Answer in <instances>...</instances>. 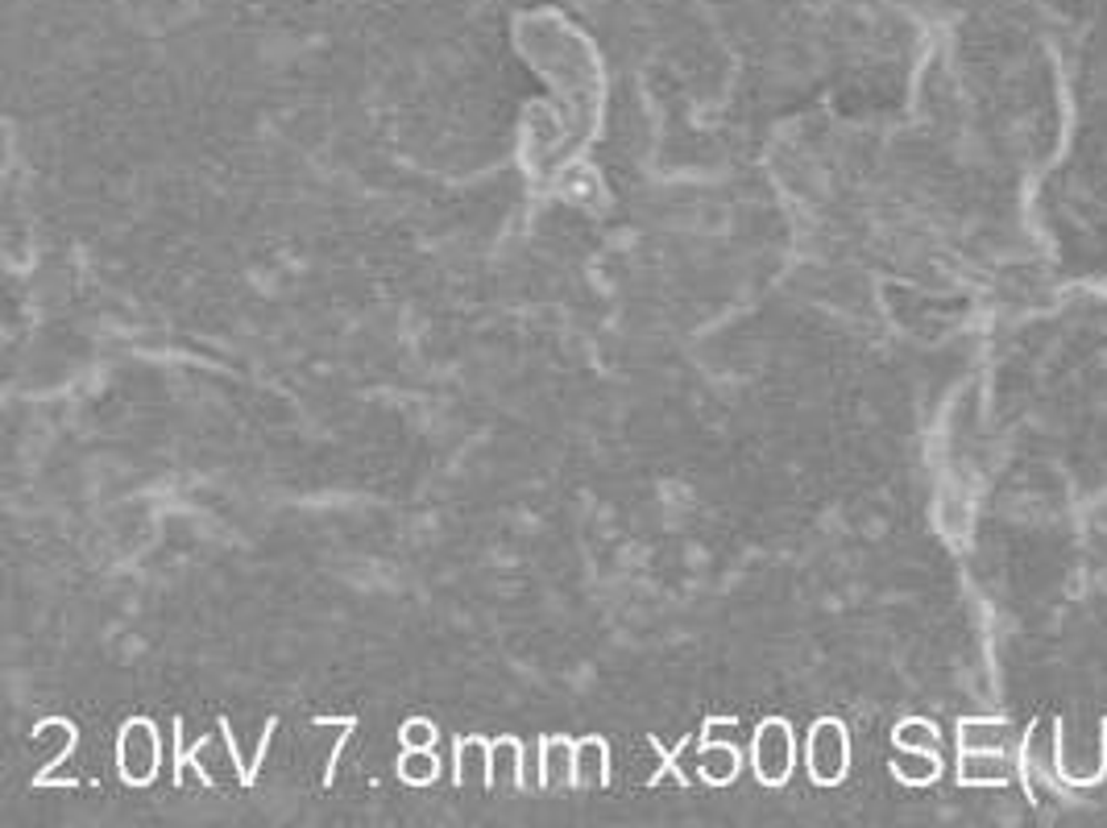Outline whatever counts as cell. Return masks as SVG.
I'll list each match as a JSON object with an SVG mask.
<instances>
[{
  "mask_svg": "<svg viewBox=\"0 0 1107 828\" xmlns=\"http://www.w3.org/2000/svg\"><path fill=\"white\" fill-rule=\"evenodd\" d=\"M116 758H121V775H125L133 787H145L159 770V737H154V725L150 720H129L121 729V742H116Z\"/></svg>",
  "mask_w": 1107,
  "mask_h": 828,
  "instance_id": "cell-1",
  "label": "cell"
},
{
  "mask_svg": "<svg viewBox=\"0 0 1107 828\" xmlns=\"http://www.w3.org/2000/svg\"><path fill=\"white\" fill-rule=\"evenodd\" d=\"M792 766V734L784 720H768L755 737V770H760L763 783H784L789 779Z\"/></svg>",
  "mask_w": 1107,
  "mask_h": 828,
  "instance_id": "cell-2",
  "label": "cell"
},
{
  "mask_svg": "<svg viewBox=\"0 0 1107 828\" xmlns=\"http://www.w3.org/2000/svg\"><path fill=\"white\" fill-rule=\"evenodd\" d=\"M842 763H846V754H842V729L839 725H817V734H813V775L822 783L839 779Z\"/></svg>",
  "mask_w": 1107,
  "mask_h": 828,
  "instance_id": "cell-3",
  "label": "cell"
},
{
  "mask_svg": "<svg viewBox=\"0 0 1107 828\" xmlns=\"http://www.w3.org/2000/svg\"><path fill=\"white\" fill-rule=\"evenodd\" d=\"M577 783V746L565 737H548L544 742V787H565Z\"/></svg>",
  "mask_w": 1107,
  "mask_h": 828,
  "instance_id": "cell-4",
  "label": "cell"
},
{
  "mask_svg": "<svg viewBox=\"0 0 1107 828\" xmlns=\"http://www.w3.org/2000/svg\"><path fill=\"white\" fill-rule=\"evenodd\" d=\"M610 770V754L601 742H581L577 746V787H601Z\"/></svg>",
  "mask_w": 1107,
  "mask_h": 828,
  "instance_id": "cell-5",
  "label": "cell"
},
{
  "mask_svg": "<svg viewBox=\"0 0 1107 828\" xmlns=\"http://www.w3.org/2000/svg\"><path fill=\"white\" fill-rule=\"evenodd\" d=\"M697 766H701V775L710 783H730L739 775V750L734 746H705Z\"/></svg>",
  "mask_w": 1107,
  "mask_h": 828,
  "instance_id": "cell-6",
  "label": "cell"
},
{
  "mask_svg": "<svg viewBox=\"0 0 1107 828\" xmlns=\"http://www.w3.org/2000/svg\"><path fill=\"white\" fill-rule=\"evenodd\" d=\"M398 775L407 783H436L440 779V758L431 750H407L398 758Z\"/></svg>",
  "mask_w": 1107,
  "mask_h": 828,
  "instance_id": "cell-7",
  "label": "cell"
},
{
  "mask_svg": "<svg viewBox=\"0 0 1107 828\" xmlns=\"http://www.w3.org/2000/svg\"><path fill=\"white\" fill-rule=\"evenodd\" d=\"M457 766H460V783H469V775H474V770L486 783H490V746H486L481 737H474V742H460Z\"/></svg>",
  "mask_w": 1107,
  "mask_h": 828,
  "instance_id": "cell-8",
  "label": "cell"
},
{
  "mask_svg": "<svg viewBox=\"0 0 1107 828\" xmlns=\"http://www.w3.org/2000/svg\"><path fill=\"white\" fill-rule=\"evenodd\" d=\"M507 779V787H519V742H498L490 750V783Z\"/></svg>",
  "mask_w": 1107,
  "mask_h": 828,
  "instance_id": "cell-9",
  "label": "cell"
},
{
  "mask_svg": "<svg viewBox=\"0 0 1107 828\" xmlns=\"http://www.w3.org/2000/svg\"><path fill=\"white\" fill-rule=\"evenodd\" d=\"M403 742H407V750H431L436 746V725L412 720V725H403Z\"/></svg>",
  "mask_w": 1107,
  "mask_h": 828,
  "instance_id": "cell-10",
  "label": "cell"
},
{
  "mask_svg": "<svg viewBox=\"0 0 1107 828\" xmlns=\"http://www.w3.org/2000/svg\"><path fill=\"white\" fill-rule=\"evenodd\" d=\"M727 734H734V729H727L722 720H710V737H727Z\"/></svg>",
  "mask_w": 1107,
  "mask_h": 828,
  "instance_id": "cell-11",
  "label": "cell"
}]
</instances>
